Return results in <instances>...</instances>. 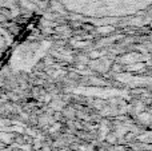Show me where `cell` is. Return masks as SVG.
<instances>
[{
    "label": "cell",
    "mask_w": 152,
    "mask_h": 151,
    "mask_svg": "<svg viewBox=\"0 0 152 151\" xmlns=\"http://www.w3.org/2000/svg\"><path fill=\"white\" fill-rule=\"evenodd\" d=\"M112 29H113L112 27H104V28H100L99 31H100V32H111Z\"/></svg>",
    "instance_id": "6da1fadb"
},
{
    "label": "cell",
    "mask_w": 152,
    "mask_h": 151,
    "mask_svg": "<svg viewBox=\"0 0 152 151\" xmlns=\"http://www.w3.org/2000/svg\"><path fill=\"white\" fill-rule=\"evenodd\" d=\"M91 56H92V58H97V56H99V52H92Z\"/></svg>",
    "instance_id": "7a4b0ae2"
}]
</instances>
